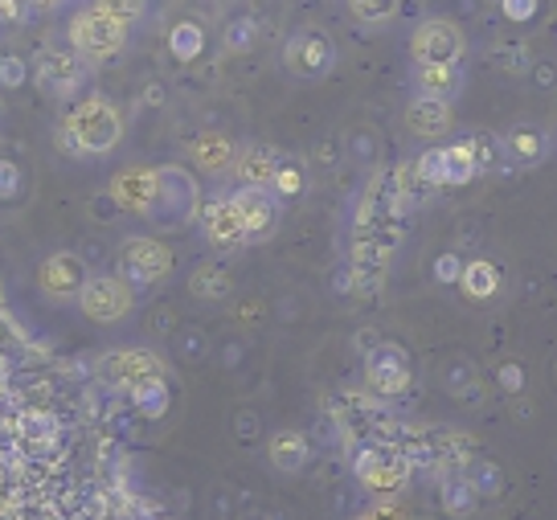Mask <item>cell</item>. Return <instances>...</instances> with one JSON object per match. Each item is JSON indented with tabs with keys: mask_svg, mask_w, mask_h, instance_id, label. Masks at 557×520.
Segmentation results:
<instances>
[{
	"mask_svg": "<svg viewBox=\"0 0 557 520\" xmlns=\"http://www.w3.org/2000/svg\"><path fill=\"white\" fill-rule=\"evenodd\" d=\"M123 139V115L107 99H83L62 123V148L74 157H107Z\"/></svg>",
	"mask_w": 557,
	"mask_h": 520,
	"instance_id": "obj_1",
	"label": "cell"
},
{
	"mask_svg": "<svg viewBox=\"0 0 557 520\" xmlns=\"http://www.w3.org/2000/svg\"><path fill=\"white\" fill-rule=\"evenodd\" d=\"M70 46L87 62H103V58H115L127 46V25L99 13V9H87V13L70 21Z\"/></svg>",
	"mask_w": 557,
	"mask_h": 520,
	"instance_id": "obj_2",
	"label": "cell"
},
{
	"mask_svg": "<svg viewBox=\"0 0 557 520\" xmlns=\"http://www.w3.org/2000/svg\"><path fill=\"white\" fill-rule=\"evenodd\" d=\"M78 308L90 324H120L136 308V287L123 275H90L78 295Z\"/></svg>",
	"mask_w": 557,
	"mask_h": 520,
	"instance_id": "obj_3",
	"label": "cell"
},
{
	"mask_svg": "<svg viewBox=\"0 0 557 520\" xmlns=\"http://www.w3.org/2000/svg\"><path fill=\"white\" fill-rule=\"evenodd\" d=\"M99 377L107 385H115V389L136 394V389L152 382H169V369L148 348H115V352H107L103 361H99Z\"/></svg>",
	"mask_w": 557,
	"mask_h": 520,
	"instance_id": "obj_4",
	"label": "cell"
},
{
	"mask_svg": "<svg viewBox=\"0 0 557 520\" xmlns=\"http://www.w3.org/2000/svg\"><path fill=\"white\" fill-rule=\"evenodd\" d=\"M463 50H468L463 29L447 17L422 21L414 29V37H410V58H414V66H459V62H463Z\"/></svg>",
	"mask_w": 557,
	"mask_h": 520,
	"instance_id": "obj_5",
	"label": "cell"
},
{
	"mask_svg": "<svg viewBox=\"0 0 557 520\" xmlns=\"http://www.w3.org/2000/svg\"><path fill=\"white\" fill-rule=\"evenodd\" d=\"M173 271V250L160 243V238H127L120 246V275L132 287H157L160 278H169Z\"/></svg>",
	"mask_w": 557,
	"mask_h": 520,
	"instance_id": "obj_6",
	"label": "cell"
},
{
	"mask_svg": "<svg viewBox=\"0 0 557 520\" xmlns=\"http://www.w3.org/2000/svg\"><path fill=\"white\" fill-rule=\"evenodd\" d=\"M283 66L292 70L296 78H304V83H315V78L332 74V66H336V46H332V37L324 29H299L283 46Z\"/></svg>",
	"mask_w": 557,
	"mask_h": 520,
	"instance_id": "obj_7",
	"label": "cell"
},
{
	"mask_svg": "<svg viewBox=\"0 0 557 520\" xmlns=\"http://www.w3.org/2000/svg\"><path fill=\"white\" fill-rule=\"evenodd\" d=\"M160 173V193H157V209H152V222L160 226H185L197 213V181H193L181 164H164Z\"/></svg>",
	"mask_w": 557,
	"mask_h": 520,
	"instance_id": "obj_8",
	"label": "cell"
},
{
	"mask_svg": "<svg viewBox=\"0 0 557 520\" xmlns=\"http://www.w3.org/2000/svg\"><path fill=\"white\" fill-rule=\"evenodd\" d=\"M352 475L369 492L394 496V492H401V487L410 484V459L398 451H385V447H366V451L352 459Z\"/></svg>",
	"mask_w": 557,
	"mask_h": 520,
	"instance_id": "obj_9",
	"label": "cell"
},
{
	"mask_svg": "<svg viewBox=\"0 0 557 520\" xmlns=\"http://www.w3.org/2000/svg\"><path fill=\"white\" fill-rule=\"evenodd\" d=\"M414 382L410 373V357L398 345H382L366 357V385L377 398H401Z\"/></svg>",
	"mask_w": 557,
	"mask_h": 520,
	"instance_id": "obj_10",
	"label": "cell"
},
{
	"mask_svg": "<svg viewBox=\"0 0 557 520\" xmlns=\"http://www.w3.org/2000/svg\"><path fill=\"white\" fill-rule=\"evenodd\" d=\"M157 193H160L157 169L132 164V169H120V173L111 176V201L120 209H127V213H139V218H152Z\"/></svg>",
	"mask_w": 557,
	"mask_h": 520,
	"instance_id": "obj_11",
	"label": "cell"
},
{
	"mask_svg": "<svg viewBox=\"0 0 557 520\" xmlns=\"http://www.w3.org/2000/svg\"><path fill=\"white\" fill-rule=\"evenodd\" d=\"M34 83L46 95L53 99H70L74 90L87 83V66H83V58L78 53H66V50H46L41 53V62L34 70Z\"/></svg>",
	"mask_w": 557,
	"mask_h": 520,
	"instance_id": "obj_12",
	"label": "cell"
},
{
	"mask_svg": "<svg viewBox=\"0 0 557 520\" xmlns=\"http://www.w3.org/2000/svg\"><path fill=\"white\" fill-rule=\"evenodd\" d=\"M87 262L70 250H58L50 259L37 267V287L50 295V299H78L87 287Z\"/></svg>",
	"mask_w": 557,
	"mask_h": 520,
	"instance_id": "obj_13",
	"label": "cell"
},
{
	"mask_svg": "<svg viewBox=\"0 0 557 520\" xmlns=\"http://www.w3.org/2000/svg\"><path fill=\"white\" fill-rule=\"evenodd\" d=\"M238 213H243L246 243H267L278 226V197L271 189H238L234 193Z\"/></svg>",
	"mask_w": 557,
	"mask_h": 520,
	"instance_id": "obj_14",
	"label": "cell"
},
{
	"mask_svg": "<svg viewBox=\"0 0 557 520\" xmlns=\"http://www.w3.org/2000/svg\"><path fill=\"white\" fill-rule=\"evenodd\" d=\"M201 226H206V238L213 246H243L246 243V226L243 213H238V201L234 193L230 197H218L201 209Z\"/></svg>",
	"mask_w": 557,
	"mask_h": 520,
	"instance_id": "obj_15",
	"label": "cell"
},
{
	"mask_svg": "<svg viewBox=\"0 0 557 520\" xmlns=\"http://www.w3.org/2000/svg\"><path fill=\"white\" fill-rule=\"evenodd\" d=\"M406 127L414 132L418 139H435L451 127V103L443 99H431V95H414L406 103Z\"/></svg>",
	"mask_w": 557,
	"mask_h": 520,
	"instance_id": "obj_16",
	"label": "cell"
},
{
	"mask_svg": "<svg viewBox=\"0 0 557 520\" xmlns=\"http://www.w3.org/2000/svg\"><path fill=\"white\" fill-rule=\"evenodd\" d=\"M267 459L283 475H299V471L308 468V459H312V443L299 431H275L271 443H267Z\"/></svg>",
	"mask_w": 557,
	"mask_h": 520,
	"instance_id": "obj_17",
	"label": "cell"
},
{
	"mask_svg": "<svg viewBox=\"0 0 557 520\" xmlns=\"http://www.w3.org/2000/svg\"><path fill=\"white\" fill-rule=\"evenodd\" d=\"M278 164H283V160H278L271 148H243L238 160H234V176H238L243 189H271Z\"/></svg>",
	"mask_w": 557,
	"mask_h": 520,
	"instance_id": "obj_18",
	"label": "cell"
},
{
	"mask_svg": "<svg viewBox=\"0 0 557 520\" xmlns=\"http://www.w3.org/2000/svg\"><path fill=\"white\" fill-rule=\"evenodd\" d=\"M189 160L201 173H226V169H234V160H238V148L222 132H201L189 144Z\"/></svg>",
	"mask_w": 557,
	"mask_h": 520,
	"instance_id": "obj_19",
	"label": "cell"
},
{
	"mask_svg": "<svg viewBox=\"0 0 557 520\" xmlns=\"http://www.w3.org/2000/svg\"><path fill=\"white\" fill-rule=\"evenodd\" d=\"M463 66H414V87L418 95H431V99H443L451 103L455 95L463 90Z\"/></svg>",
	"mask_w": 557,
	"mask_h": 520,
	"instance_id": "obj_20",
	"label": "cell"
},
{
	"mask_svg": "<svg viewBox=\"0 0 557 520\" xmlns=\"http://www.w3.org/2000/svg\"><path fill=\"white\" fill-rule=\"evenodd\" d=\"M189 292L197 295V299H206V304H218V299H226V295L234 292V283H230L226 267H218V262H201V267L189 275Z\"/></svg>",
	"mask_w": 557,
	"mask_h": 520,
	"instance_id": "obj_21",
	"label": "cell"
},
{
	"mask_svg": "<svg viewBox=\"0 0 557 520\" xmlns=\"http://www.w3.org/2000/svg\"><path fill=\"white\" fill-rule=\"evenodd\" d=\"M459 287L468 299H492L500 292V271L492 267L487 259H471L463 271H459Z\"/></svg>",
	"mask_w": 557,
	"mask_h": 520,
	"instance_id": "obj_22",
	"label": "cell"
},
{
	"mask_svg": "<svg viewBox=\"0 0 557 520\" xmlns=\"http://www.w3.org/2000/svg\"><path fill=\"white\" fill-rule=\"evenodd\" d=\"M508 152H512V160H521V164H541L545 160V152H549V139L541 136L537 127H512L505 136Z\"/></svg>",
	"mask_w": 557,
	"mask_h": 520,
	"instance_id": "obj_23",
	"label": "cell"
},
{
	"mask_svg": "<svg viewBox=\"0 0 557 520\" xmlns=\"http://www.w3.org/2000/svg\"><path fill=\"white\" fill-rule=\"evenodd\" d=\"M484 169V160L475 157V144H451L447 148V185H468Z\"/></svg>",
	"mask_w": 557,
	"mask_h": 520,
	"instance_id": "obj_24",
	"label": "cell"
},
{
	"mask_svg": "<svg viewBox=\"0 0 557 520\" xmlns=\"http://www.w3.org/2000/svg\"><path fill=\"white\" fill-rule=\"evenodd\" d=\"M401 9V0H348V13L361 21V25H385L394 21Z\"/></svg>",
	"mask_w": 557,
	"mask_h": 520,
	"instance_id": "obj_25",
	"label": "cell"
},
{
	"mask_svg": "<svg viewBox=\"0 0 557 520\" xmlns=\"http://www.w3.org/2000/svg\"><path fill=\"white\" fill-rule=\"evenodd\" d=\"M201 46H206V34H201L193 21H181L173 29V37H169V50H173L181 62H193V58L201 53Z\"/></svg>",
	"mask_w": 557,
	"mask_h": 520,
	"instance_id": "obj_26",
	"label": "cell"
},
{
	"mask_svg": "<svg viewBox=\"0 0 557 520\" xmlns=\"http://www.w3.org/2000/svg\"><path fill=\"white\" fill-rule=\"evenodd\" d=\"M414 173L422 185H447V148H426L414 160Z\"/></svg>",
	"mask_w": 557,
	"mask_h": 520,
	"instance_id": "obj_27",
	"label": "cell"
},
{
	"mask_svg": "<svg viewBox=\"0 0 557 520\" xmlns=\"http://www.w3.org/2000/svg\"><path fill=\"white\" fill-rule=\"evenodd\" d=\"M95 9L107 13V17L123 21V25H136L144 17V0H95Z\"/></svg>",
	"mask_w": 557,
	"mask_h": 520,
	"instance_id": "obj_28",
	"label": "cell"
},
{
	"mask_svg": "<svg viewBox=\"0 0 557 520\" xmlns=\"http://www.w3.org/2000/svg\"><path fill=\"white\" fill-rule=\"evenodd\" d=\"M164 385L169 382H152V385H144V389H136V394H132V398L139 401V410H144V414H164V406H169V389H164Z\"/></svg>",
	"mask_w": 557,
	"mask_h": 520,
	"instance_id": "obj_29",
	"label": "cell"
},
{
	"mask_svg": "<svg viewBox=\"0 0 557 520\" xmlns=\"http://www.w3.org/2000/svg\"><path fill=\"white\" fill-rule=\"evenodd\" d=\"M21 185H25V176H21L17 160H0V201L21 197Z\"/></svg>",
	"mask_w": 557,
	"mask_h": 520,
	"instance_id": "obj_30",
	"label": "cell"
},
{
	"mask_svg": "<svg viewBox=\"0 0 557 520\" xmlns=\"http://www.w3.org/2000/svg\"><path fill=\"white\" fill-rule=\"evenodd\" d=\"M443 500H447V512H471L475 508V484H451L443 492Z\"/></svg>",
	"mask_w": 557,
	"mask_h": 520,
	"instance_id": "obj_31",
	"label": "cell"
},
{
	"mask_svg": "<svg viewBox=\"0 0 557 520\" xmlns=\"http://www.w3.org/2000/svg\"><path fill=\"white\" fill-rule=\"evenodd\" d=\"M299 189H304V176H299V169H292V164H278L271 193H275V197H296Z\"/></svg>",
	"mask_w": 557,
	"mask_h": 520,
	"instance_id": "obj_32",
	"label": "cell"
},
{
	"mask_svg": "<svg viewBox=\"0 0 557 520\" xmlns=\"http://www.w3.org/2000/svg\"><path fill=\"white\" fill-rule=\"evenodd\" d=\"M250 41H255V21H250V17L230 21V29H226L230 50H250Z\"/></svg>",
	"mask_w": 557,
	"mask_h": 520,
	"instance_id": "obj_33",
	"label": "cell"
},
{
	"mask_svg": "<svg viewBox=\"0 0 557 520\" xmlns=\"http://www.w3.org/2000/svg\"><path fill=\"white\" fill-rule=\"evenodd\" d=\"M500 4H505V17L521 25V21H533V17H537V4H541V0H500Z\"/></svg>",
	"mask_w": 557,
	"mask_h": 520,
	"instance_id": "obj_34",
	"label": "cell"
},
{
	"mask_svg": "<svg viewBox=\"0 0 557 520\" xmlns=\"http://www.w3.org/2000/svg\"><path fill=\"white\" fill-rule=\"evenodd\" d=\"M0 83H4V87H21V83H25L21 58H0Z\"/></svg>",
	"mask_w": 557,
	"mask_h": 520,
	"instance_id": "obj_35",
	"label": "cell"
},
{
	"mask_svg": "<svg viewBox=\"0 0 557 520\" xmlns=\"http://www.w3.org/2000/svg\"><path fill=\"white\" fill-rule=\"evenodd\" d=\"M352 520H406V512H401L398 504H377V508H369V512H361V517Z\"/></svg>",
	"mask_w": 557,
	"mask_h": 520,
	"instance_id": "obj_36",
	"label": "cell"
},
{
	"mask_svg": "<svg viewBox=\"0 0 557 520\" xmlns=\"http://www.w3.org/2000/svg\"><path fill=\"white\" fill-rule=\"evenodd\" d=\"M21 17V0H0V21H17Z\"/></svg>",
	"mask_w": 557,
	"mask_h": 520,
	"instance_id": "obj_37",
	"label": "cell"
},
{
	"mask_svg": "<svg viewBox=\"0 0 557 520\" xmlns=\"http://www.w3.org/2000/svg\"><path fill=\"white\" fill-rule=\"evenodd\" d=\"M4 382H9V364L0 361V389H4Z\"/></svg>",
	"mask_w": 557,
	"mask_h": 520,
	"instance_id": "obj_38",
	"label": "cell"
},
{
	"mask_svg": "<svg viewBox=\"0 0 557 520\" xmlns=\"http://www.w3.org/2000/svg\"><path fill=\"white\" fill-rule=\"evenodd\" d=\"M29 4H37V9H50V4H58V0H29Z\"/></svg>",
	"mask_w": 557,
	"mask_h": 520,
	"instance_id": "obj_39",
	"label": "cell"
}]
</instances>
